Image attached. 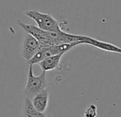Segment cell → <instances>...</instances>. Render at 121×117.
Masks as SVG:
<instances>
[{"mask_svg": "<svg viewBox=\"0 0 121 117\" xmlns=\"http://www.w3.org/2000/svg\"><path fill=\"white\" fill-rule=\"evenodd\" d=\"M46 47L47 46L43 45L32 35L29 33H26L22 44L21 54L28 62L38 51Z\"/></svg>", "mask_w": 121, "mask_h": 117, "instance_id": "277c9868", "label": "cell"}, {"mask_svg": "<svg viewBox=\"0 0 121 117\" xmlns=\"http://www.w3.org/2000/svg\"><path fill=\"white\" fill-rule=\"evenodd\" d=\"M49 101V91L46 89L39 93L31 99L32 104L35 108L39 112L44 113L47 109Z\"/></svg>", "mask_w": 121, "mask_h": 117, "instance_id": "52a82bcc", "label": "cell"}, {"mask_svg": "<svg viewBox=\"0 0 121 117\" xmlns=\"http://www.w3.org/2000/svg\"><path fill=\"white\" fill-rule=\"evenodd\" d=\"M22 117H47V116L44 113L39 112L35 108L30 98L25 97L24 101Z\"/></svg>", "mask_w": 121, "mask_h": 117, "instance_id": "9c48e42d", "label": "cell"}, {"mask_svg": "<svg viewBox=\"0 0 121 117\" xmlns=\"http://www.w3.org/2000/svg\"><path fill=\"white\" fill-rule=\"evenodd\" d=\"M17 24L20 28H22L26 33H29L34 37H35L39 42H41L45 46H51L48 31L43 30L39 27L32 24L24 23L20 20H18L17 22Z\"/></svg>", "mask_w": 121, "mask_h": 117, "instance_id": "5b68a950", "label": "cell"}, {"mask_svg": "<svg viewBox=\"0 0 121 117\" xmlns=\"http://www.w3.org/2000/svg\"><path fill=\"white\" fill-rule=\"evenodd\" d=\"M82 43L85 44H89L92 45L98 49H100L101 50L105 51H110V52H114V53H117L121 54V48L119 46H117L112 44L99 41L95 38L88 36H84L82 40Z\"/></svg>", "mask_w": 121, "mask_h": 117, "instance_id": "8992f818", "label": "cell"}, {"mask_svg": "<svg viewBox=\"0 0 121 117\" xmlns=\"http://www.w3.org/2000/svg\"><path fill=\"white\" fill-rule=\"evenodd\" d=\"M98 108L95 104H91L84 111V117H96Z\"/></svg>", "mask_w": 121, "mask_h": 117, "instance_id": "30bf717a", "label": "cell"}, {"mask_svg": "<svg viewBox=\"0 0 121 117\" xmlns=\"http://www.w3.org/2000/svg\"><path fill=\"white\" fill-rule=\"evenodd\" d=\"M32 66L29 65L27 80L24 91V96L29 97L31 99L39 93L46 89L48 86L46 72H43L39 76H34Z\"/></svg>", "mask_w": 121, "mask_h": 117, "instance_id": "6da1fadb", "label": "cell"}, {"mask_svg": "<svg viewBox=\"0 0 121 117\" xmlns=\"http://www.w3.org/2000/svg\"><path fill=\"white\" fill-rule=\"evenodd\" d=\"M25 15L33 19L37 24V27L45 31H61L64 22H60L55 19L48 14L41 13L36 10H29L25 12Z\"/></svg>", "mask_w": 121, "mask_h": 117, "instance_id": "7a4b0ae2", "label": "cell"}, {"mask_svg": "<svg viewBox=\"0 0 121 117\" xmlns=\"http://www.w3.org/2000/svg\"><path fill=\"white\" fill-rule=\"evenodd\" d=\"M63 55L64 54H60L57 55L51 56L44 58L43 61H41L39 64L42 71L46 72L56 69L60 64V59H61Z\"/></svg>", "mask_w": 121, "mask_h": 117, "instance_id": "ba28073f", "label": "cell"}, {"mask_svg": "<svg viewBox=\"0 0 121 117\" xmlns=\"http://www.w3.org/2000/svg\"><path fill=\"white\" fill-rule=\"evenodd\" d=\"M81 44L79 42H73L70 44H63L59 45H54L48 47H46L38 51L31 59L27 62L29 65H34L36 64H39L44 58L60 54H65L67 51L72 49L73 47L76 46L77 45Z\"/></svg>", "mask_w": 121, "mask_h": 117, "instance_id": "3957f363", "label": "cell"}]
</instances>
